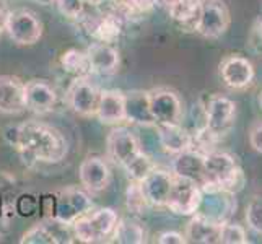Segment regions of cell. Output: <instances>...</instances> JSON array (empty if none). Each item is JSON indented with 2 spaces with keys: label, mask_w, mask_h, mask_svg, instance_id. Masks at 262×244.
I'll list each match as a JSON object with an SVG mask.
<instances>
[{
  "label": "cell",
  "mask_w": 262,
  "mask_h": 244,
  "mask_svg": "<svg viewBox=\"0 0 262 244\" xmlns=\"http://www.w3.org/2000/svg\"><path fill=\"white\" fill-rule=\"evenodd\" d=\"M4 137L25 161L31 163H60L69 151L67 140L60 130L36 121L5 129Z\"/></svg>",
  "instance_id": "1"
},
{
  "label": "cell",
  "mask_w": 262,
  "mask_h": 244,
  "mask_svg": "<svg viewBox=\"0 0 262 244\" xmlns=\"http://www.w3.org/2000/svg\"><path fill=\"white\" fill-rule=\"evenodd\" d=\"M204 169H205V186L204 192L209 191H223L231 195L243 191L246 184V176L239 168L236 158L223 151H210L204 155Z\"/></svg>",
  "instance_id": "2"
},
{
  "label": "cell",
  "mask_w": 262,
  "mask_h": 244,
  "mask_svg": "<svg viewBox=\"0 0 262 244\" xmlns=\"http://www.w3.org/2000/svg\"><path fill=\"white\" fill-rule=\"evenodd\" d=\"M117 221H119L117 212L110 209V207H104V209L92 210L83 216H78L72 223V233H74V238L78 242H104L110 241V238L113 236Z\"/></svg>",
  "instance_id": "3"
},
{
  "label": "cell",
  "mask_w": 262,
  "mask_h": 244,
  "mask_svg": "<svg viewBox=\"0 0 262 244\" xmlns=\"http://www.w3.org/2000/svg\"><path fill=\"white\" fill-rule=\"evenodd\" d=\"M44 26L39 16L26 8L7 12L5 33L16 46H34L42 38Z\"/></svg>",
  "instance_id": "4"
},
{
  "label": "cell",
  "mask_w": 262,
  "mask_h": 244,
  "mask_svg": "<svg viewBox=\"0 0 262 244\" xmlns=\"http://www.w3.org/2000/svg\"><path fill=\"white\" fill-rule=\"evenodd\" d=\"M93 210V201L88 192L77 186H70L56 192V215L54 220L72 227L78 216H83Z\"/></svg>",
  "instance_id": "5"
},
{
  "label": "cell",
  "mask_w": 262,
  "mask_h": 244,
  "mask_svg": "<svg viewBox=\"0 0 262 244\" xmlns=\"http://www.w3.org/2000/svg\"><path fill=\"white\" fill-rule=\"evenodd\" d=\"M236 117V104L230 98L222 95H210L204 106V125L215 137L222 139L227 135Z\"/></svg>",
  "instance_id": "6"
},
{
  "label": "cell",
  "mask_w": 262,
  "mask_h": 244,
  "mask_svg": "<svg viewBox=\"0 0 262 244\" xmlns=\"http://www.w3.org/2000/svg\"><path fill=\"white\" fill-rule=\"evenodd\" d=\"M99 93H101V90L90 80L88 75L74 77L67 88L66 101L75 114L82 117H92L96 113Z\"/></svg>",
  "instance_id": "7"
},
{
  "label": "cell",
  "mask_w": 262,
  "mask_h": 244,
  "mask_svg": "<svg viewBox=\"0 0 262 244\" xmlns=\"http://www.w3.org/2000/svg\"><path fill=\"white\" fill-rule=\"evenodd\" d=\"M230 21V10L223 0H204L194 30L207 39H215L227 33Z\"/></svg>",
  "instance_id": "8"
},
{
  "label": "cell",
  "mask_w": 262,
  "mask_h": 244,
  "mask_svg": "<svg viewBox=\"0 0 262 244\" xmlns=\"http://www.w3.org/2000/svg\"><path fill=\"white\" fill-rule=\"evenodd\" d=\"M202 194V189L192 181L174 176L173 187L165 207L176 215H194L201 207Z\"/></svg>",
  "instance_id": "9"
},
{
  "label": "cell",
  "mask_w": 262,
  "mask_h": 244,
  "mask_svg": "<svg viewBox=\"0 0 262 244\" xmlns=\"http://www.w3.org/2000/svg\"><path fill=\"white\" fill-rule=\"evenodd\" d=\"M150 113L157 124H178L183 117V103L179 96L168 88H157L148 92Z\"/></svg>",
  "instance_id": "10"
},
{
  "label": "cell",
  "mask_w": 262,
  "mask_h": 244,
  "mask_svg": "<svg viewBox=\"0 0 262 244\" xmlns=\"http://www.w3.org/2000/svg\"><path fill=\"white\" fill-rule=\"evenodd\" d=\"M80 184L85 187L86 192H101L110 186L111 181V169L107 161L98 155L86 157L78 168Z\"/></svg>",
  "instance_id": "11"
},
{
  "label": "cell",
  "mask_w": 262,
  "mask_h": 244,
  "mask_svg": "<svg viewBox=\"0 0 262 244\" xmlns=\"http://www.w3.org/2000/svg\"><path fill=\"white\" fill-rule=\"evenodd\" d=\"M106 150L116 165L124 166L142 151L137 137L127 127H114L106 139Z\"/></svg>",
  "instance_id": "12"
},
{
  "label": "cell",
  "mask_w": 262,
  "mask_h": 244,
  "mask_svg": "<svg viewBox=\"0 0 262 244\" xmlns=\"http://www.w3.org/2000/svg\"><path fill=\"white\" fill-rule=\"evenodd\" d=\"M57 103V93L48 80L33 78L25 83L26 109L34 114H48Z\"/></svg>",
  "instance_id": "13"
},
{
  "label": "cell",
  "mask_w": 262,
  "mask_h": 244,
  "mask_svg": "<svg viewBox=\"0 0 262 244\" xmlns=\"http://www.w3.org/2000/svg\"><path fill=\"white\" fill-rule=\"evenodd\" d=\"M85 52H86L90 72H92V74L107 77V75L116 74L117 69H119L121 56H119V51H117L113 44L95 41L90 44Z\"/></svg>",
  "instance_id": "14"
},
{
  "label": "cell",
  "mask_w": 262,
  "mask_h": 244,
  "mask_svg": "<svg viewBox=\"0 0 262 244\" xmlns=\"http://www.w3.org/2000/svg\"><path fill=\"white\" fill-rule=\"evenodd\" d=\"M220 77L228 88L243 90L254 80V67L246 57L228 56L220 64Z\"/></svg>",
  "instance_id": "15"
},
{
  "label": "cell",
  "mask_w": 262,
  "mask_h": 244,
  "mask_svg": "<svg viewBox=\"0 0 262 244\" xmlns=\"http://www.w3.org/2000/svg\"><path fill=\"white\" fill-rule=\"evenodd\" d=\"M174 174L165 169H153L148 176L140 181L142 191L150 207H165L173 187Z\"/></svg>",
  "instance_id": "16"
},
{
  "label": "cell",
  "mask_w": 262,
  "mask_h": 244,
  "mask_svg": "<svg viewBox=\"0 0 262 244\" xmlns=\"http://www.w3.org/2000/svg\"><path fill=\"white\" fill-rule=\"evenodd\" d=\"M85 26L86 31L95 41L114 44L122 34L124 18L117 12H107L103 15L93 16L92 20H86Z\"/></svg>",
  "instance_id": "17"
},
{
  "label": "cell",
  "mask_w": 262,
  "mask_h": 244,
  "mask_svg": "<svg viewBox=\"0 0 262 244\" xmlns=\"http://www.w3.org/2000/svg\"><path fill=\"white\" fill-rule=\"evenodd\" d=\"M25 109V81L13 75H0V114H21Z\"/></svg>",
  "instance_id": "18"
},
{
  "label": "cell",
  "mask_w": 262,
  "mask_h": 244,
  "mask_svg": "<svg viewBox=\"0 0 262 244\" xmlns=\"http://www.w3.org/2000/svg\"><path fill=\"white\" fill-rule=\"evenodd\" d=\"M171 173L178 178L192 181L199 187L205 186V169H204V155L195 150H186L178 153L173 160Z\"/></svg>",
  "instance_id": "19"
},
{
  "label": "cell",
  "mask_w": 262,
  "mask_h": 244,
  "mask_svg": "<svg viewBox=\"0 0 262 244\" xmlns=\"http://www.w3.org/2000/svg\"><path fill=\"white\" fill-rule=\"evenodd\" d=\"M95 116L106 125H117L125 122V103L124 93L119 90H104L99 93Z\"/></svg>",
  "instance_id": "20"
},
{
  "label": "cell",
  "mask_w": 262,
  "mask_h": 244,
  "mask_svg": "<svg viewBox=\"0 0 262 244\" xmlns=\"http://www.w3.org/2000/svg\"><path fill=\"white\" fill-rule=\"evenodd\" d=\"M158 140L165 151L178 155L192 148V134L178 124H157Z\"/></svg>",
  "instance_id": "21"
},
{
  "label": "cell",
  "mask_w": 262,
  "mask_h": 244,
  "mask_svg": "<svg viewBox=\"0 0 262 244\" xmlns=\"http://www.w3.org/2000/svg\"><path fill=\"white\" fill-rule=\"evenodd\" d=\"M220 227L213 220L207 218L201 213H194L191 221L187 223L184 238L186 242H197V244H213L220 242Z\"/></svg>",
  "instance_id": "22"
},
{
  "label": "cell",
  "mask_w": 262,
  "mask_h": 244,
  "mask_svg": "<svg viewBox=\"0 0 262 244\" xmlns=\"http://www.w3.org/2000/svg\"><path fill=\"white\" fill-rule=\"evenodd\" d=\"M125 103V121L140 125H155L148 103V92L135 90L130 93H124Z\"/></svg>",
  "instance_id": "23"
},
{
  "label": "cell",
  "mask_w": 262,
  "mask_h": 244,
  "mask_svg": "<svg viewBox=\"0 0 262 244\" xmlns=\"http://www.w3.org/2000/svg\"><path fill=\"white\" fill-rule=\"evenodd\" d=\"M202 5L204 0H176L166 10L174 23H178L186 30H194L197 18L201 15Z\"/></svg>",
  "instance_id": "24"
},
{
  "label": "cell",
  "mask_w": 262,
  "mask_h": 244,
  "mask_svg": "<svg viewBox=\"0 0 262 244\" xmlns=\"http://www.w3.org/2000/svg\"><path fill=\"white\" fill-rule=\"evenodd\" d=\"M111 238L113 242H119V244H142L147 241L145 230H143L142 225L132 220H121V218L117 221Z\"/></svg>",
  "instance_id": "25"
},
{
  "label": "cell",
  "mask_w": 262,
  "mask_h": 244,
  "mask_svg": "<svg viewBox=\"0 0 262 244\" xmlns=\"http://www.w3.org/2000/svg\"><path fill=\"white\" fill-rule=\"evenodd\" d=\"M60 67L66 74L72 77H85L92 74V72H90L86 52L78 51V49H67L66 52H62Z\"/></svg>",
  "instance_id": "26"
},
{
  "label": "cell",
  "mask_w": 262,
  "mask_h": 244,
  "mask_svg": "<svg viewBox=\"0 0 262 244\" xmlns=\"http://www.w3.org/2000/svg\"><path fill=\"white\" fill-rule=\"evenodd\" d=\"M122 168H124L125 173H127L130 181H139L140 183V181L145 176H148L157 166L145 151H140L129 163H125Z\"/></svg>",
  "instance_id": "27"
},
{
  "label": "cell",
  "mask_w": 262,
  "mask_h": 244,
  "mask_svg": "<svg viewBox=\"0 0 262 244\" xmlns=\"http://www.w3.org/2000/svg\"><path fill=\"white\" fill-rule=\"evenodd\" d=\"M21 244H57V238L54 234L51 225L48 221L41 220L39 223L33 225V227L23 233L20 239Z\"/></svg>",
  "instance_id": "28"
},
{
  "label": "cell",
  "mask_w": 262,
  "mask_h": 244,
  "mask_svg": "<svg viewBox=\"0 0 262 244\" xmlns=\"http://www.w3.org/2000/svg\"><path fill=\"white\" fill-rule=\"evenodd\" d=\"M125 207L130 215H142L150 207L139 181H130L125 189Z\"/></svg>",
  "instance_id": "29"
},
{
  "label": "cell",
  "mask_w": 262,
  "mask_h": 244,
  "mask_svg": "<svg viewBox=\"0 0 262 244\" xmlns=\"http://www.w3.org/2000/svg\"><path fill=\"white\" fill-rule=\"evenodd\" d=\"M117 13L124 16H140L151 12L157 7L158 0H114Z\"/></svg>",
  "instance_id": "30"
},
{
  "label": "cell",
  "mask_w": 262,
  "mask_h": 244,
  "mask_svg": "<svg viewBox=\"0 0 262 244\" xmlns=\"http://www.w3.org/2000/svg\"><path fill=\"white\" fill-rule=\"evenodd\" d=\"M15 215L23 216V218H30L39 212V197L33 192H23L13 201Z\"/></svg>",
  "instance_id": "31"
},
{
  "label": "cell",
  "mask_w": 262,
  "mask_h": 244,
  "mask_svg": "<svg viewBox=\"0 0 262 244\" xmlns=\"http://www.w3.org/2000/svg\"><path fill=\"white\" fill-rule=\"evenodd\" d=\"M220 242L223 244H246L249 242L246 230L239 225L223 223L220 227Z\"/></svg>",
  "instance_id": "32"
},
{
  "label": "cell",
  "mask_w": 262,
  "mask_h": 244,
  "mask_svg": "<svg viewBox=\"0 0 262 244\" xmlns=\"http://www.w3.org/2000/svg\"><path fill=\"white\" fill-rule=\"evenodd\" d=\"M246 221L251 230L262 234V197H254L246 207Z\"/></svg>",
  "instance_id": "33"
},
{
  "label": "cell",
  "mask_w": 262,
  "mask_h": 244,
  "mask_svg": "<svg viewBox=\"0 0 262 244\" xmlns=\"http://www.w3.org/2000/svg\"><path fill=\"white\" fill-rule=\"evenodd\" d=\"M54 2H56L59 13L70 20H77L83 15L85 5L82 0H54Z\"/></svg>",
  "instance_id": "34"
},
{
  "label": "cell",
  "mask_w": 262,
  "mask_h": 244,
  "mask_svg": "<svg viewBox=\"0 0 262 244\" xmlns=\"http://www.w3.org/2000/svg\"><path fill=\"white\" fill-rule=\"evenodd\" d=\"M39 212L44 221L54 220L56 215V194H44L39 197Z\"/></svg>",
  "instance_id": "35"
},
{
  "label": "cell",
  "mask_w": 262,
  "mask_h": 244,
  "mask_svg": "<svg viewBox=\"0 0 262 244\" xmlns=\"http://www.w3.org/2000/svg\"><path fill=\"white\" fill-rule=\"evenodd\" d=\"M13 187H15V176H12L8 171H0V195L10 198Z\"/></svg>",
  "instance_id": "36"
},
{
  "label": "cell",
  "mask_w": 262,
  "mask_h": 244,
  "mask_svg": "<svg viewBox=\"0 0 262 244\" xmlns=\"http://www.w3.org/2000/svg\"><path fill=\"white\" fill-rule=\"evenodd\" d=\"M249 145L262 155V122H257L249 130Z\"/></svg>",
  "instance_id": "37"
},
{
  "label": "cell",
  "mask_w": 262,
  "mask_h": 244,
  "mask_svg": "<svg viewBox=\"0 0 262 244\" xmlns=\"http://www.w3.org/2000/svg\"><path fill=\"white\" fill-rule=\"evenodd\" d=\"M158 242L160 244H183L186 242L184 234L176 233V231H165L158 236Z\"/></svg>",
  "instance_id": "38"
},
{
  "label": "cell",
  "mask_w": 262,
  "mask_h": 244,
  "mask_svg": "<svg viewBox=\"0 0 262 244\" xmlns=\"http://www.w3.org/2000/svg\"><path fill=\"white\" fill-rule=\"evenodd\" d=\"M5 20H7V10L0 7V34L5 31Z\"/></svg>",
  "instance_id": "39"
},
{
  "label": "cell",
  "mask_w": 262,
  "mask_h": 244,
  "mask_svg": "<svg viewBox=\"0 0 262 244\" xmlns=\"http://www.w3.org/2000/svg\"><path fill=\"white\" fill-rule=\"evenodd\" d=\"M85 7H99L101 4H104V0H82Z\"/></svg>",
  "instance_id": "40"
},
{
  "label": "cell",
  "mask_w": 262,
  "mask_h": 244,
  "mask_svg": "<svg viewBox=\"0 0 262 244\" xmlns=\"http://www.w3.org/2000/svg\"><path fill=\"white\" fill-rule=\"evenodd\" d=\"M160 2H161V4H163V5H165V7L168 8V7H169L171 4H174L176 0H160Z\"/></svg>",
  "instance_id": "41"
},
{
  "label": "cell",
  "mask_w": 262,
  "mask_h": 244,
  "mask_svg": "<svg viewBox=\"0 0 262 244\" xmlns=\"http://www.w3.org/2000/svg\"><path fill=\"white\" fill-rule=\"evenodd\" d=\"M257 104H259L260 111H262V90H260V93H259V96H257Z\"/></svg>",
  "instance_id": "42"
}]
</instances>
